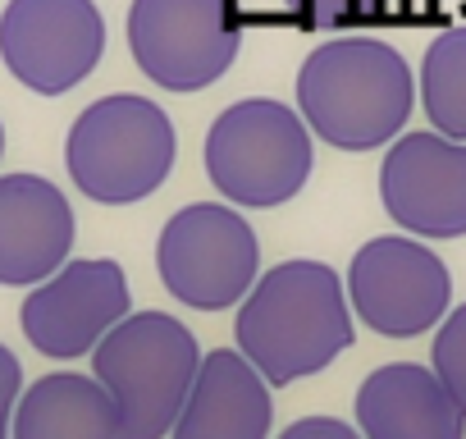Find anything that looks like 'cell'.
Here are the masks:
<instances>
[{
	"label": "cell",
	"mask_w": 466,
	"mask_h": 439,
	"mask_svg": "<svg viewBox=\"0 0 466 439\" xmlns=\"http://www.w3.org/2000/svg\"><path fill=\"white\" fill-rule=\"evenodd\" d=\"M201 348L169 311L124 316L92 352V375L124 412V439H165L197 384Z\"/></svg>",
	"instance_id": "obj_3"
},
{
	"label": "cell",
	"mask_w": 466,
	"mask_h": 439,
	"mask_svg": "<svg viewBox=\"0 0 466 439\" xmlns=\"http://www.w3.org/2000/svg\"><path fill=\"white\" fill-rule=\"evenodd\" d=\"M279 439H361V430H352V425L339 421V416H302V421H293Z\"/></svg>",
	"instance_id": "obj_20"
},
{
	"label": "cell",
	"mask_w": 466,
	"mask_h": 439,
	"mask_svg": "<svg viewBox=\"0 0 466 439\" xmlns=\"http://www.w3.org/2000/svg\"><path fill=\"white\" fill-rule=\"evenodd\" d=\"M380 201L389 220L420 239L466 234V142L434 128L402 133L380 165Z\"/></svg>",
	"instance_id": "obj_11"
},
{
	"label": "cell",
	"mask_w": 466,
	"mask_h": 439,
	"mask_svg": "<svg viewBox=\"0 0 466 439\" xmlns=\"http://www.w3.org/2000/svg\"><path fill=\"white\" fill-rule=\"evenodd\" d=\"M316 165L311 128L302 110L270 97H248L228 106L206 133V174L233 201L270 210L293 201Z\"/></svg>",
	"instance_id": "obj_5"
},
{
	"label": "cell",
	"mask_w": 466,
	"mask_h": 439,
	"mask_svg": "<svg viewBox=\"0 0 466 439\" xmlns=\"http://www.w3.org/2000/svg\"><path fill=\"white\" fill-rule=\"evenodd\" d=\"M298 110L325 147L375 151L398 142L416 110L407 60L375 37H339L316 46L298 74Z\"/></svg>",
	"instance_id": "obj_2"
},
{
	"label": "cell",
	"mask_w": 466,
	"mask_h": 439,
	"mask_svg": "<svg viewBox=\"0 0 466 439\" xmlns=\"http://www.w3.org/2000/svg\"><path fill=\"white\" fill-rule=\"evenodd\" d=\"M24 362L15 357L10 343H0V439L15 434V407L24 398Z\"/></svg>",
	"instance_id": "obj_19"
},
{
	"label": "cell",
	"mask_w": 466,
	"mask_h": 439,
	"mask_svg": "<svg viewBox=\"0 0 466 439\" xmlns=\"http://www.w3.org/2000/svg\"><path fill=\"white\" fill-rule=\"evenodd\" d=\"M10 439H124V412L96 375L51 371L24 389Z\"/></svg>",
	"instance_id": "obj_15"
},
{
	"label": "cell",
	"mask_w": 466,
	"mask_h": 439,
	"mask_svg": "<svg viewBox=\"0 0 466 439\" xmlns=\"http://www.w3.org/2000/svg\"><path fill=\"white\" fill-rule=\"evenodd\" d=\"M430 366L443 380V389L457 398V407L466 412V302L452 307L439 330H434V348H430Z\"/></svg>",
	"instance_id": "obj_18"
},
{
	"label": "cell",
	"mask_w": 466,
	"mask_h": 439,
	"mask_svg": "<svg viewBox=\"0 0 466 439\" xmlns=\"http://www.w3.org/2000/svg\"><path fill=\"white\" fill-rule=\"evenodd\" d=\"M393 0H284V10L311 28V33H334V28H361L389 15Z\"/></svg>",
	"instance_id": "obj_17"
},
{
	"label": "cell",
	"mask_w": 466,
	"mask_h": 439,
	"mask_svg": "<svg viewBox=\"0 0 466 439\" xmlns=\"http://www.w3.org/2000/svg\"><path fill=\"white\" fill-rule=\"evenodd\" d=\"M233 334L238 352L270 384L307 380L357 339L348 284L325 261H284L266 271L243 298Z\"/></svg>",
	"instance_id": "obj_1"
},
{
	"label": "cell",
	"mask_w": 466,
	"mask_h": 439,
	"mask_svg": "<svg viewBox=\"0 0 466 439\" xmlns=\"http://www.w3.org/2000/svg\"><path fill=\"white\" fill-rule=\"evenodd\" d=\"M156 271L183 307H243V298L257 289L261 243L233 206L192 201L165 220L156 239Z\"/></svg>",
	"instance_id": "obj_6"
},
{
	"label": "cell",
	"mask_w": 466,
	"mask_h": 439,
	"mask_svg": "<svg viewBox=\"0 0 466 439\" xmlns=\"http://www.w3.org/2000/svg\"><path fill=\"white\" fill-rule=\"evenodd\" d=\"M270 380L238 348H215L201 357L169 439H270Z\"/></svg>",
	"instance_id": "obj_14"
},
{
	"label": "cell",
	"mask_w": 466,
	"mask_h": 439,
	"mask_svg": "<svg viewBox=\"0 0 466 439\" xmlns=\"http://www.w3.org/2000/svg\"><path fill=\"white\" fill-rule=\"evenodd\" d=\"M357 430L361 439H466V412L434 366L389 362L357 389Z\"/></svg>",
	"instance_id": "obj_13"
},
{
	"label": "cell",
	"mask_w": 466,
	"mask_h": 439,
	"mask_svg": "<svg viewBox=\"0 0 466 439\" xmlns=\"http://www.w3.org/2000/svg\"><path fill=\"white\" fill-rule=\"evenodd\" d=\"M128 307H133V293H128L124 266L110 257H78V261H65L37 289H28L19 307V330L42 357L78 362V357H92L96 343L124 316H133Z\"/></svg>",
	"instance_id": "obj_10"
},
{
	"label": "cell",
	"mask_w": 466,
	"mask_h": 439,
	"mask_svg": "<svg viewBox=\"0 0 466 439\" xmlns=\"http://www.w3.org/2000/svg\"><path fill=\"white\" fill-rule=\"evenodd\" d=\"M348 302L366 330L384 339H416L448 316L452 275L425 243L380 234L361 243L348 266Z\"/></svg>",
	"instance_id": "obj_9"
},
{
	"label": "cell",
	"mask_w": 466,
	"mask_h": 439,
	"mask_svg": "<svg viewBox=\"0 0 466 439\" xmlns=\"http://www.w3.org/2000/svg\"><path fill=\"white\" fill-rule=\"evenodd\" d=\"M0 156H5V124H0Z\"/></svg>",
	"instance_id": "obj_21"
},
{
	"label": "cell",
	"mask_w": 466,
	"mask_h": 439,
	"mask_svg": "<svg viewBox=\"0 0 466 439\" xmlns=\"http://www.w3.org/2000/svg\"><path fill=\"white\" fill-rule=\"evenodd\" d=\"M78 220L69 197L28 169L0 174V289H37L74 261Z\"/></svg>",
	"instance_id": "obj_12"
},
{
	"label": "cell",
	"mask_w": 466,
	"mask_h": 439,
	"mask_svg": "<svg viewBox=\"0 0 466 439\" xmlns=\"http://www.w3.org/2000/svg\"><path fill=\"white\" fill-rule=\"evenodd\" d=\"M420 106L430 128L466 142V28H448L420 60Z\"/></svg>",
	"instance_id": "obj_16"
},
{
	"label": "cell",
	"mask_w": 466,
	"mask_h": 439,
	"mask_svg": "<svg viewBox=\"0 0 466 439\" xmlns=\"http://www.w3.org/2000/svg\"><path fill=\"white\" fill-rule=\"evenodd\" d=\"M174 124L169 115L133 92L92 101L65 138L69 183L101 206H133L151 197L174 169Z\"/></svg>",
	"instance_id": "obj_4"
},
{
	"label": "cell",
	"mask_w": 466,
	"mask_h": 439,
	"mask_svg": "<svg viewBox=\"0 0 466 439\" xmlns=\"http://www.w3.org/2000/svg\"><path fill=\"white\" fill-rule=\"evenodd\" d=\"M106 56L96 0H10L0 10V60L37 97H65Z\"/></svg>",
	"instance_id": "obj_8"
},
{
	"label": "cell",
	"mask_w": 466,
	"mask_h": 439,
	"mask_svg": "<svg viewBox=\"0 0 466 439\" xmlns=\"http://www.w3.org/2000/svg\"><path fill=\"white\" fill-rule=\"evenodd\" d=\"M243 33L233 0H133L128 51L165 92H201L238 60Z\"/></svg>",
	"instance_id": "obj_7"
}]
</instances>
